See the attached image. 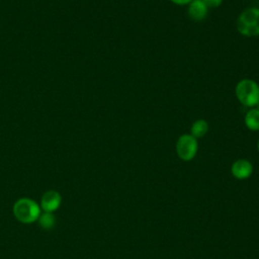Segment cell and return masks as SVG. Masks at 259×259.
<instances>
[{
  "label": "cell",
  "mask_w": 259,
  "mask_h": 259,
  "mask_svg": "<svg viewBox=\"0 0 259 259\" xmlns=\"http://www.w3.org/2000/svg\"><path fill=\"white\" fill-rule=\"evenodd\" d=\"M235 94L243 106L256 107L259 103V84L252 79H242L235 87Z\"/></svg>",
  "instance_id": "6da1fadb"
},
{
  "label": "cell",
  "mask_w": 259,
  "mask_h": 259,
  "mask_svg": "<svg viewBox=\"0 0 259 259\" xmlns=\"http://www.w3.org/2000/svg\"><path fill=\"white\" fill-rule=\"evenodd\" d=\"M39 204L28 197H22L13 204L12 211L15 219L22 224H31L37 221L41 210Z\"/></svg>",
  "instance_id": "7a4b0ae2"
},
{
  "label": "cell",
  "mask_w": 259,
  "mask_h": 259,
  "mask_svg": "<svg viewBox=\"0 0 259 259\" xmlns=\"http://www.w3.org/2000/svg\"><path fill=\"white\" fill-rule=\"evenodd\" d=\"M237 30L244 36L259 35V8L248 7L237 18Z\"/></svg>",
  "instance_id": "3957f363"
},
{
  "label": "cell",
  "mask_w": 259,
  "mask_h": 259,
  "mask_svg": "<svg viewBox=\"0 0 259 259\" xmlns=\"http://www.w3.org/2000/svg\"><path fill=\"white\" fill-rule=\"evenodd\" d=\"M198 142L197 139L190 134L181 135L176 142L177 156L183 161H191L197 154Z\"/></svg>",
  "instance_id": "277c9868"
},
{
  "label": "cell",
  "mask_w": 259,
  "mask_h": 259,
  "mask_svg": "<svg viewBox=\"0 0 259 259\" xmlns=\"http://www.w3.org/2000/svg\"><path fill=\"white\" fill-rule=\"evenodd\" d=\"M62 202L61 194L56 190H48L40 197L39 206L42 211L54 212L56 211Z\"/></svg>",
  "instance_id": "5b68a950"
},
{
  "label": "cell",
  "mask_w": 259,
  "mask_h": 259,
  "mask_svg": "<svg viewBox=\"0 0 259 259\" xmlns=\"http://www.w3.org/2000/svg\"><path fill=\"white\" fill-rule=\"evenodd\" d=\"M231 173L239 180L247 179L253 173V165L247 159H238L232 164Z\"/></svg>",
  "instance_id": "8992f818"
},
{
  "label": "cell",
  "mask_w": 259,
  "mask_h": 259,
  "mask_svg": "<svg viewBox=\"0 0 259 259\" xmlns=\"http://www.w3.org/2000/svg\"><path fill=\"white\" fill-rule=\"evenodd\" d=\"M208 12V7L202 0H192L188 4L187 13L188 16L194 21H202Z\"/></svg>",
  "instance_id": "52a82bcc"
},
{
  "label": "cell",
  "mask_w": 259,
  "mask_h": 259,
  "mask_svg": "<svg viewBox=\"0 0 259 259\" xmlns=\"http://www.w3.org/2000/svg\"><path fill=\"white\" fill-rule=\"evenodd\" d=\"M244 123L252 132L259 131V109L256 107L250 108L244 116Z\"/></svg>",
  "instance_id": "ba28073f"
},
{
  "label": "cell",
  "mask_w": 259,
  "mask_h": 259,
  "mask_svg": "<svg viewBox=\"0 0 259 259\" xmlns=\"http://www.w3.org/2000/svg\"><path fill=\"white\" fill-rule=\"evenodd\" d=\"M208 132V122L205 119H196L190 127V135L195 139L204 137Z\"/></svg>",
  "instance_id": "9c48e42d"
},
{
  "label": "cell",
  "mask_w": 259,
  "mask_h": 259,
  "mask_svg": "<svg viewBox=\"0 0 259 259\" xmlns=\"http://www.w3.org/2000/svg\"><path fill=\"white\" fill-rule=\"evenodd\" d=\"M36 222L38 223V225L40 226L41 229L51 230L56 225V218L54 215V212L42 211V212H40Z\"/></svg>",
  "instance_id": "30bf717a"
},
{
  "label": "cell",
  "mask_w": 259,
  "mask_h": 259,
  "mask_svg": "<svg viewBox=\"0 0 259 259\" xmlns=\"http://www.w3.org/2000/svg\"><path fill=\"white\" fill-rule=\"evenodd\" d=\"M202 1L208 8H217L221 6V4L223 3V0H202Z\"/></svg>",
  "instance_id": "8fae6325"
},
{
  "label": "cell",
  "mask_w": 259,
  "mask_h": 259,
  "mask_svg": "<svg viewBox=\"0 0 259 259\" xmlns=\"http://www.w3.org/2000/svg\"><path fill=\"white\" fill-rule=\"evenodd\" d=\"M173 4H176V5H188L192 0H170Z\"/></svg>",
  "instance_id": "7c38bea8"
},
{
  "label": "cell",
  "mask_w": 259,
  "mask_h": 259,
  "mask_svg": "<svg viewBox=\"0 0 259 259\" xmlns=\"http://www.w3.org/2000/svg\"><path fill=\"white\" fill-rule=\"evenodd\" d=\"M257 149H258V152H259V139H258V142H257Z\"/></svg>",
  "instance_id": "4fadbf2b"
},
{
  "label": "cell",
  "mask_w": 259,
  "mask_h": 259,
  "mask_svg": "<svg viewBox=\"0 0 259 259\" xmlns=\"http://www.w3.org/2000/svg\"><path fill=\"white\" fill-rule=\"evenodd\" d=\"M256 108H257V109H259V103H258V105L256 106Z\"/></svg>",
  "instance_id": "5bb4252c"
}]
</instances>
